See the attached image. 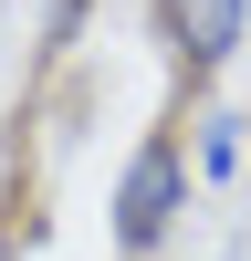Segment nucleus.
<instances>
[{"label": "nucleus", "instance_id": "nucleus-1", "mask_svg": "<svg viewBox=\"0 0 251 261\" xmlns=\"http://www.w3.org/2000/svg\"><path fill=\"white\" fill-rule=\"evenodd\" d=\"M188 209V146L178 136H146L115 178V251H157Z\"/></svg>", "mask_w": 251, "mask_h": 261}, {"label": "nucleus", "instance_id": "nucleus-2", "mask_svg": "<svg viewBox=\"0 0 251 261\" xmlns=\"http://www.w3.org/2000/svg\"><path fill=\"white\" fill-rule=\"evenodd\" d=\"M146 21H157L167 63H178L188 84H209V73L251 42V0H146Z\"/></svg>", "mask_w": 251, "mask_h": 261}, {"label": "nucleus", "instance_id": "nucleus-3", "mask_svg": "<svg viewBox=\"0 0 251 261\" xmlns=\"http://www.w3.org/2000/svg\"><path fill=\"white\" fill-rule=\"evenodd\" d=\"M178 146H188V178H241V115L230 105H199Z\"/></svg>", "mask_w": 251, "mask_h": 261}, {"label": "nucleus", "instance_id": "nucleus-4", "mask_svg": "<svg viewBox=\"0 0 251 261\" xmlns=\"http://www.w3.org/2000/svg\"><path fill=\"white\" fill-rule=\"evenodd\" d=\"M84 32V0H53V11H42V42H73Z\"/></svg>", "mask_w": 251, "mask_h": 261}, {"label": "nucleus", "instance_id": "nucleus-5", "mask_svg": "<svg viewBox=\"0 0 251 261\" xmlns=\"http://www.w3.org/2000/svg\"><path fill=\"white\" fill-rule=\"evenodd\" d=\"M0 261H21V230H11V220H0Z\"/></svg>", "mask_w": 251, "mask_h": 261}]
</instances>
